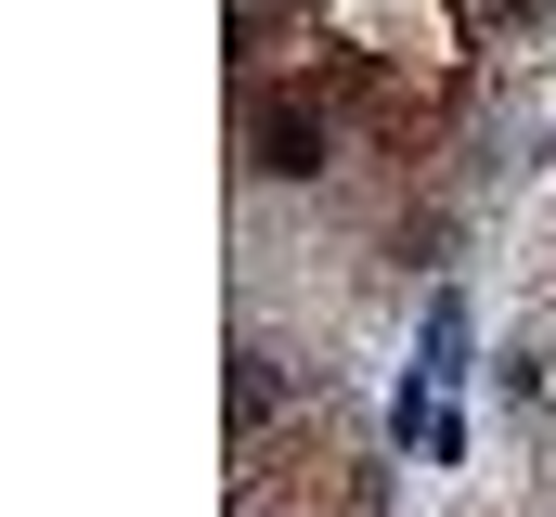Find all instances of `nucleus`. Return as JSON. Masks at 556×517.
Wrapping results in <instances>:
<instances>
[{"label":"nucleus","instance_id":"nucleus-2","mask_svg":"<svg viewBox=\"0 0 556 517\" xmlns=\"http://www.w3.org/2000/svg\"><path fill=\"white\" fill-rule=\"evenodd\" d=\"M233 427H273V350H233Z\"/></svg>","mask_w":556,"mask_h":517},{"label":"nucleus","instance_id":"nucleus-1","mask_svg":"<svg viewBox=\"0 0 556 517\" xmlns=\"http://www.w3.org/2000/svg\"><path fill=\"white\" fill-rule=\"evenodd\" d=\"M247 168H260V181H324V168H337V155H324V117H311V104H260V117H247Z\"/></svg>","mask_w":556,"mask_h":517},{"label":"nucleus","instance_id":"nucleus-3","mask_svg":"<svg viewBox=\"0 0 556 517\" xmlns=\"http://www.w3.org/2000/svg\"><path fill=\"white\" fill-rule=\"evenodd\" d=\"M453 13H466V26H505V13H531V0H453Z\"/></svg>","mask_w":556,"mask_h":517}]
</instances>
